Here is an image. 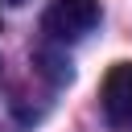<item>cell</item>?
<instances>
[{
    "mask_svg": "<svg viewBox=\"0 0 132 132\" xmlns=\"http://www.w3.org/2000/svg\"><path fill=\"white\" fill-rule=\"evenodd\" d=\"M99 103H103V116L116 128H132V62H120V66L107 70Z\"/></svg>",
    "mask_w": 132,
    "mask_h": 132,
    "instance_id": "2",
    "label": "cell"
},
{
    "mask_svg": "<svg viewBox=\"0 0 132 132\" xmlns=\"http://www.w3.org/2000/svg\"><path fill=\"white\" fill-rule=\"evenodd\" d=\"M99 25V0H50L41 12V33L58 45L82 41Z\"/></svg>",
    "mask_w": 132,
    "mask_h": 132,
    "instance_id": "1",
    "label": "cell"
},
{
    "mask_svg": "<svg viewBox=\"0 0 132 132\" xmlns=\"http://www.w3.org/2000/svg\"><path fill=\"white\" fill-rule=\"evenodd\" d=\"M12 4H21V0H12Z\"/></svg>",
    "mask_w": 132,
    "mask_h": 132,
    "instance_id": "3",
    "label": "cell"
}]
</instances>
